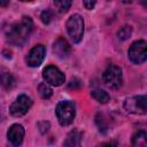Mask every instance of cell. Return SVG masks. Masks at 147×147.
I'll use <instances>...</instances> for the list:
<instances>
[{"mask_svg":"<svg viewBox=\"0 0 147 147\" xmlns=\"http://www.w3.org/2000/svg\"><path fill=\"white\" fill-rule=\"evenodd\" d=\"M32 29H33L32 20L29 16H24L18 23H15L9 26L6 34L8 42L15 46L23 45L28 40Z\"/></svg>","mask_w":147,"mask_h":147,"instance_id":"cell-1","label":"cell"},{"mask_svg":"<svg viewBox=\"0 0 147 147\" xmlns=\"http://www.w3.org/2000/svg\"><path fill=\"white\" fill-rule=\"evenodd\" d=\"M65 28H67L68 34L70 36L71 40L75 44H78L82 41L84 36V20L79 14L71 15L65 23Z\"/></svg>","mask_w":147,"mask_h":147,"instance_id":"cell-2","label":"cell"},{"mask_svg":"<svg viewBox=\"0 0 147 147\" xmlns=\"http://www.w3.org/2000/svg\"><path fill=\"white\" fill-rule=\"evenodd\" d=\"M55 115L62 126H67L74 122L76 116L75 105L71 101H60L55 108Z\"/></svg>","mask_w":147,"mask_h":147,"instance_id":"cell-3","label":"cell"},{"mask_svg":"<svg viewBox=\"0 0 147 147\" xmlns=\"http://www.w3.org/2000/svg\"><path fill=\"white\" fill-rule=\"evenodd\" d=\"M103 83L111 90H118L123 84L122 69L115 64H110L102 75Z\"/></svg>","mask_w":147,"mask_h":147,"instance_id":"cell-4","label":"cell"},{"mask_svg":"<svg viewBox=\"0 0 147 147\" xmlns=\"http://www.w3.org/2000/svg\"><path fill=\"white\" fill-rule=\"evenodd\" d=\"M130 61L134 64H141L147 60V42L145 40H136L127 51Z\"/></svg>","mask_w":147,"mask_h":147,"instance_id":"cell-5","label":"cell"},{"mask_svg":"<svg viewBox=\"0 0 147 147\" xmlns=\"http://www.w3.org/2000/svg\"><path fill=\"white\" fill-rule=\"evenodd\" d=\"M124 108L127 113L131 114H147V95H134L127 98L124 102Z\"/></svg>","mask_w":147,"mask_h":147,"instance_id":"cell-6","label":"cell"},{"mask_svg":"<svg viewBox=\"0 0 147 147\" xmlns=\"http://www.w3.org/2000/svg\"><path fill=\"white\" fill-rule=\"evenodd\" d=\"M32 106V99L30 96H28L26 94H21L16 98V100L10 105L9 107V113L10 115L15 116V117H20L25 115L29 109Z\"/></svg>","mask_w":147,"mask_h":147,"instance_id":"cell-7","label":"cell"},{"mask_svg":"<svg viewBox=\"0 0 147 147\" xmlns=\"http://www.w3.org/2000/svg\"><path fill=\"white\" fill-rule=\"evenodd\" d=\"M42 78L47 84L53 86H61L65 80L64 74L55 65H47L42 70Z\"/></svg>","mask_w":147,"mask_h":147,"instance_id":"cell-8","label":"cell"},{"mask_svg":"<svg viewBox=\"0 0 147 147\" xmlns=\"http://www.w3.org/2000/svg\"><path fill=\"white\" fill-rule=\"evenodd\" d=\"M45 55H46V47L41 44L36 45L34 47H32L30 49V52L28 53V55L25 57L26 64L31 68H37L42 63Z\"/></svg>","mask_w":147,"mask_h":147,"instance_id":"cell-9","label":"cell"},{"mask_svg":"<svg viewBox=\"0 0 147 147\" xmlns=\"http://www.w3.org/2000/svg\"><path fill=\"white\" fill-rule=\"evenodd\" d=\"M7 138L10 147H20L24 138V127L21 124H13L7 131Z\"/></svg>","mask_w":147,"mask_h":147,"instance_id":"cell-10","label":"cell"},{"mask_svg":"<svg viewBox=\"0 0 147 147\" xmlns=\"http://www.w3.org/2000/svg\"><path fill=\"white\" fill-rule=\"evenodd\" d=\"M53 52L60 59H65L70 54V45L63 38H59L53 44Z\"/></svg>","mask_w":147,"mask_h":147,"instance_id":"cell-11","label":"cell"},{"mask_svg":"<svg viewBox=\"0 0 147 147\" xmlns=\"http://www.w3.org/2000/svg\"><path fill=\"white\" fill-rule=\"evenodd\" d=\"M64 147H82V133L78 130H72L68 133L64 144Z\"/></svg>","mask_w":147,"mask_h":147,"instance_id":"cell-12","label":"cell"},{"mask_svg":"<svg viewBox=\"0 0 147 147\" xmlns=\"http://www.w3.org/2000/svg\"><path fill=\"white\" fill-rule=\"evenodd\" d=\"M131 147H147V133L145 131H137L132 136Z\"/></svg>","mask_w":147,"mask_h":147,"instance_id":"cell-13","label":"cell"},{"mask_svg":"<svg viewBox=\"0 0 147 147\" xmlns=\"http://www.w3.org/2000/svg\"><path fill=\"white\" fill-rule=\"evenodd\" d=\"M91 95H92V98H93L95 101H98L99 103H107V102L109 101V99H110L109 94H108L106 91L101 90V88H95V90H93V91L91 92Z\"/></svg>","mask_w":147,"mask_h":147,"instance_id":"cell-14","label":"cell"},{"mask_svg":"<svg viewBox=\"0 0 147 147\" xmlns=\"http://www.w3.org/2000/svg\"><path fill=\"white\" fill-rule=\"evenodd\" d=\"M38 92L42 99H49L53 94V90L49 86V84H47V83H40L38 85Z\"/></svg>","mask_w":147,"mask_h":147,"instance_id":"cell-15","label":"cell"},{"mask_svg":"<svg viewBox=\"0 0 147 147\" xmlns=\"http://www.w3.org/2000/svg\"><path fill=\"white\" fill-rule=\"evenodd\" d=\"M1 82H2V85H3L5 88H11V87L14 86V84H15V79H14V77H13L10 74H8V72L2 74Z\"/></svg>","mask_w":147,"mask_h":147,"instance_id":"cell-16","label":"cell"},{"mask_svg":"<svg viewBox=\"0 0 147 147\" xmlns=\"http://www.w3.org/2000/svg\"><path fill=\"white\" fill-rule=\"evenodd\" d=\"M131 32H132L131 26H129V25H124V26H122V28L118 30V32H117V37H118V39H121V40H125V39L130 38Z\"/></svg>","mask_w":147,"mask_h":147,"instance_id":"cell-17","label":"cell"},{"mask_svg":"<svg viewBox=\"0 0 147 147\" xmlns=\"http://www.w3.org/2000/svg\"><path fill=\"white\" fill-rule=\"evenodd\" d=\"M54 6L56 7V9L60 13H65L70 6H71V1H67V0H62V1H54Z\"/></svg>","mask_w":147,"mask_h":147,"instance_id":"cell-18","label":"cell"},{"mask_svg":"<svg viewBox=\"0 0 147 147\" xmlns=\"http://www.w3.org/2000/svg\"><path fill=\"white\" fill-rule=\"evenodd\" d=\"M52 17H53V14H52V11H51L49 9L44 10V11L41 13V15H40L41 21H42V23H45V24H48V23L51 22Z\"/></svg>","mask_w":147,"mask_h":147,"instance_id":"cell-19","label":"cell"},{"mask_svg":"<svg viewBox=\"0 0 147 147\" xmlns=\"http://www.w3.org/2000/svg\"><path fill=\"white\" fill-rule=\"evenodd\" d=\"M98 147H117V144L115 141H107V142H102Z\"/></svg>","mask_w":147,"mask_h":147,"instance_id":"cell-20","label":"cell"},{"mask_svg":"<svg viewBox=\"0 0 147 147\" xmlns=\"http://www.w3.org/2000/svg\"><path fill=\"white\" fill-rule=\"evenodd\" d=\"M83 5H84V7L86 9H92L94 7V5H95V1H84Z\"/></svg>","mask_w":147,"mask_h":147,"instance_id":"cell-21","label":"cell"}]
</instances>
